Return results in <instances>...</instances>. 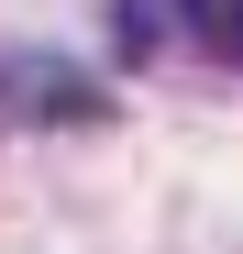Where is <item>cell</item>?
Listing matches in <instances>:
<instances>
[{
    "mask_svg": "<svg viewBox=\"0 0 243 254\" xmlns=\"http://www.w3.org/2000/svg\"><path fill=\"white\" fill-rule=\"evenodd\" d=\"M0 111H11V122H56V133H89V122H111V89L89 66L22 45V56H0Z\"/></svg>",
    "mask_w": 243,
    "mask_h": 254,
    "instance_id": "6da1fadb",
    "label": "cell"
},
{
    "mask_svg": "<svg viewBox=\"0 0 243 254\" xmlns=\"http://www.w3.org/2000/svg\"><path fill=\"white\" fill-rule=\"evenodd\" d=\"M199 45H221V56H232V66H243V0H232V11H221V22H210V33H199Z\"/></svg>",
    "mask_w": 243,
    "mask_h": 254,
    "instance_id": "7a4b0ae2",
    "label": "cell"
}]
</instances>
